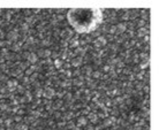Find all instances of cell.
I'll return each mask as SVG.
<instances>
[{
    "mask_svg": "<svg viewBox=\"0 0 159 130\" xmlns=\"http://www.w3.org/2000/svg\"><path fill=\"white\" fill-rule=\"evenodd\" d=\"M68 23L79 34H90L103 21L100 8H73L67 13Z\"/></svg>",
    "mask_w": 159,
    "mask_h": 130,
    "instance_id": "obj_1",
    "label": "cell"
}]
</instances>
